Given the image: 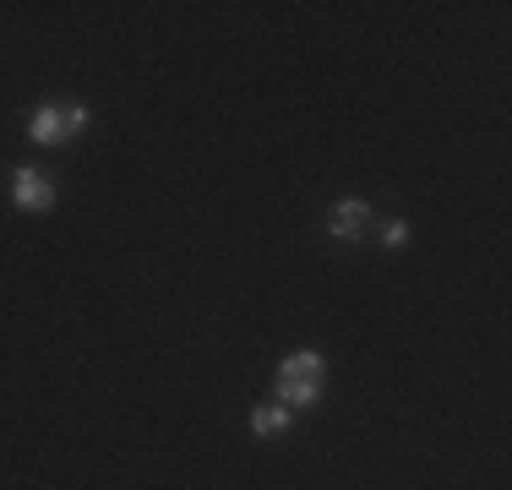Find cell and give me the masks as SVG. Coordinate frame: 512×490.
<instances>
[{"instance_id": "cell-1", "label": "cell", "mask_w": 512, "mask_h": 490, "mask_svg": "<svg viewBox=\"0 0 512 490\" xmlns=\"http://www.w3.org/2000/svg\"><path fill=\"white\" fill-rule=\"evenodd\" d=\"M322 382H327V365L316 349H300L278 365V403L284 409H306V403L322 398Z\"/></svg>"}, {"instance_id": "cell-2", "label": "cell", "mask_w": 512, "mask_h": 490, "mask_svg": "<svg viewBox=\"0 0 512 490\" xmlns=\"http://www.w3.org/2000/svg\"><path fill=\"white\" fill-rule=\"evenodd\" d=\"M88 120H93V115H88V104H60V109H55V104H44L39 115L28 120V137H33V142H44V147H60V142L77 137V131L88 126Z\"/></svg>"}, {"instance_id": "cell-3", "label": "cell", "mask_w": 512, "mask_h": 490, "mask_svg": "<svg viewBox=\"0 0 512 490\" xmlns=\"http://www.w3.org/2000/svg\"><path fill=\"white\" fill-rule=\"evenodd\" d=\"M11 202H17L22 213H50L55 207V180L44 175V169L22 164L17 175H11Z\"/></svg>"}, {"instance_id": "cell-4", "label": "cell", "mask_w": 512, "mask_h": 490, "mask_svg": "<svg viewBox=\"0 0 512 490\" xmlns=\"http://www.w3.org/2000/svg\"><path fill=\"white\" fill-rule=\"evenodd\" d=\"M365 229H371V207L365 202H338L333 213H327V235L333 240H360Z\"/></svg>"}, {"instance_id": "cell-5", "label": "cell", "mask_w": 512, "mask_h": 490, "mask_svg": "<svg viewBox=\"0 0 512 490\" xmlns=\"http://www.w3.org/2000/svg\"><path fill=\"white\" fill-rule=\"evenodd\" d=\"M251 431H256V436H284V431H289V409H284V403H267V409H256V414H251Z\"/></svg>"}, {"instance_id": "cell-6", "label": "cell", "mask_w": 512, "mask_h": 490, "mask_svg": "<svg viewBox=\"0 0 512 490\" xmlns=\"http://www.w3.org/2000/svg\"><path fill=\"white\" fill-rule=\"evenodd\" d=\"M404 240H409V224H404V218H387V224H382V245H387V251H398Z\"/></svg>"}]
</instances>
